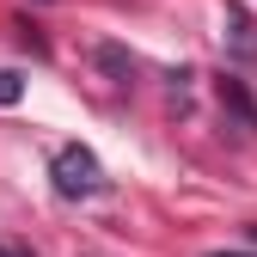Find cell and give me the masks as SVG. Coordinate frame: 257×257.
Segmentation results:
<instances>
[{"label": "cell", "instance_id": "1", "mask_svg": "<svg viewBox=\"0 0 257 257\" xmlns=\"http://www.w3.org/2000/svg\"><path fill=\"white\" fill-rule=\"evenodd\" d=\"M49 178H55V190H61L68 202H80V196H98V190H104V166H98V153H92V147H80V141L55 147V159H49Z\"/></svg>", "mask_w": 257, "mask_h": 257}, {"label": "cell", "instance_id": "5", "mask_svg": "<svg viewBox=\"0 0 257 257\" xmlns=\"http://www.w3.org/2000/svg\"><path fill=\"white\" fill-rule=\"evenodd\" d=\"M208 257H251V251H208Z\"/></svg>", "mask_w": 257, "mask_h": 257}, {"label": "cell", "instance_id": "2", "mask_svg": "<svg viewBox=\"0 0 257 257\" xmlns=\"http://www.w3.org/2000/svg\"><path fill=\"white\" fill-rule=\"evenodd\" d=\"M220 104H227L233 116H239V128H257V104H251V92L227 74V80H220Z\"/></svg>", "mask_w": 257, "mask_h": 257}, {"label": "cell", "instance_id": "4", "mask_svg": "<svg viewBox=\"0 0 257 257\" xmlns=\"http://www.w3.org/2000/svg\"><path fill=\"white\" fill-rule=\"evenodd\" d=\"M19 92H25V80H19V74L7 68V74H0V104H13V98H19Z\"/></svg>", "mask_w": 257, "mask_h": 257}, {"label": "cell", "instance_id": "3", "mask_svg": "<svg viewBox=\"0 0 257 257\" xmlns=\"http://www.w3.org/2000/svg\"><path fill=\"white\" fill-rule=\"evenodd\" d=\"M98 61H104V68H110V74H122V80H128V74H135V61H128L122 49H98Z\"/></svg>", "mask_w": 257, "mask_h": 257}]
</instances>
